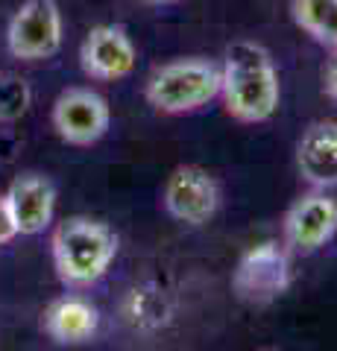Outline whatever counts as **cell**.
<instances>
[{"label": "cell", "instance_id": "6da1fadb", "mask_svg": "<svg viewBox=\"0 0 337 351\" xmlns=\"http://www.w3.org/2000/svg\"><path fill=\"white\" fill-rule=\"evenodd\" d=\"M223 106L241 123H264L279 112L281 82L270 53L258 41H235L220 64Z\"/></svg>", "mask_w": 337, "mask_h": 351}, {"label": "cell", "instance_id": "7a4b0ae2", "mask_svg": "<svg viewBox=\"0 0 337 351\" xmlns=\"http://www.w3.org/2000/svg\"><path fill=\"white\" fill-rule=\"evenodd\" d=\"M53 267L65 287H91L117 258V234L100 219L71 217L50 237Z\"/></svg>", "mask_w": 337, "mask_h": 351}, {"label": "cell", "instance_id": "3957f363", "mask_svg": "<svg viewBox=\"0 0 337 351\" xmlns=\"http://www.w3.org/2000/svg\"><path fill=\"white\" fill-rule=\"evenodd\" d=\"M220 64L209 59H176L150 73L144 97L161 114H191L220 97Z\"/></svg>", "mask_w": 337, "mask_h": 351}, {"label": "cell", "instance_id": "277c9868", "mask_svg": "<svg viewBox=\"0 0 337 351\" xmlns=\"http://www.w3.org/2000/svg\"><path fill=\"white\" fill-rule=\"evenodd\" d=\"M65 21L56 0H24L6 27V47L21 62H45L62 50Z\"/></svg>", "mask_w": 337, "mask_h": 351}, {"label": "cell", "instance_id": "5b68a950", "mask_svg": "<svg viewBox=\"0 0 337 351\" xmlns=\"http://www.w3.org/2000/svg\"><path fill=\"white\" fill-rule=\"evenodd\" d=\"M290 287V255L288 246L273 240L258 243L237 261L232 272V290L246 304H270Z\"/></svg>", "mask_w": 337, "mask_h": 351}, {"label": "cell", "instance_id": "8992f818", "mask_svg": "<svg viewBox=\"0 0 337 351\" xmlns=\"http://www.w3.org/2000/svg\"><path fill=\"white\" fill-rule=\"evenodd\" d=\"M50 120L65 144L94 147L112 126V108L106 97L91 88H65L53 103Z\"/></svg>", "mask_w": 337, "mask_h": 351}, {"label": "cell", "instance_id": "52a82bcc", "mask_svg": "<svg viewBox=\"0 0 337 351\" xmlns=\"http://www.w3.org/2000/svg\"><path fill=\"white\" fill-rule=\"evenodd\" d=\"M161 202L176 223L205 226L220 208V184L209 170L197 167V164H182L167 176Z\"/></svg>", "mask_w": 337, "mask_h": 351}, {"label": "cell", "instance_id": "ba28073f", "mask_svg": "<svg viewBox=\"0 0 337 351\" xmlns=\"http://www.w3.org/2000/svg\"><path fill=\"white\" fill-rule=\"evenodd\" d=\"M281 232H285L288 252L314 255L337 234V199L325 191H311L299 196L288 208Z\"/></svg>", "mask_w": 337, "mask_h": 351}, {"label": "cell", "instance_id": "9c48e42d", "mask_svg": "<svg viewBox=\"0 0 337 351\" xmlns=\"http://www.w3.org/2000/svg\"><path fill=\"white\" fill-rule=\"evenodd\" d=\"M138 47L132 36L121 24H97L89 29L82 47H80V64L85 76L97 82H115L124 80L135 71Z\"/></svg>", "mask_w": 337, "mask_h": 351}, {"label": "cell", "instance_id": "30bf717a", "mask_svg": "<svg viewBox=\"0 0 337 351\" xmlns=\"http://www.w3.org/2000/svg\"><path fill=\"white\" fill-rule=\"evenodd\" d=\"M6 205L18 234L32 237L50 228L56 217V184L41 173H21L6 188Z\"/></svg>", "mask_w": 337, "mask_h": 351}, {"label": "cell", "instance_id": "8fae6325", "mask_svg": "<svg viewBox=\"0 0 337 351\" xmlns=\"http://www.w3.org/2000/svg\"><path fill=\"white\" fill-rule=\"evenodd\" d=\"M297 170L314 191L337 188V120H317L302 132Z\"/></svg>", "mask_w": 337, "mask_h": 351}, {"label": "cell", "instance_id": "7c38bea8", "mask_svg": "<svg viewBox=\"0 0 337 351\" xmlns=\"http://www.w3.org/2000/svg\"><path fill=\"white\" fill-rule=\"evenodd\" d=\"M47 337L59 346H82L100 328V313L97 307L82 299V295H59L45 307L41 316Z\"/></svg>", "mask_w": 337, "mask_h": 351}, {"label": "cell", "instance_id": "4fadbf2b", "mask_svg": "<svg viewBox=\"0 0 337 351\" xmlns=\"http://www.w3.org/2000/svg\"><path fill=\"white\" fill-rule=\"evenodd\" d=\"M293 21L325 47H337V0H293Z\"/></svg>", "mask_w": 337, "mask_h": 351}, {"label": "cell", "instance_id": "5bb4252c", "mask_svg": "<svg viewBox=\"0 0 337 351\" xmlns=\"http://www.w3.org/2000/svg\"><path fill=\"white\" fill-rule=\"evenodd\" d=\"M30 108V88L18 76H6L0 80V120H18Z\"/></svg>", "mask_w": 337, "mask_h": 351}, {"label": "cell", "instance_id": "9a60e30c", "mask_svg": "<svg viewBox=\"0 0 337 351\" xmlns=\"http://www.w3.org/2000/svg\"><path fill=\"white\" fill-rule=\"evenodd\" d=\"M18 234V228H15V219L12 214H9V205H6V196L0 193V246H6V243H12Z\"/></svg>", "mask_w": 337, "mask_h": 351}, {"label": "cell", "instance_id": "2e32d148", "mask_svg": "<svg viewBox=\"0 0 337 351\" xmlns=\"http://www.w3.org/2000/svg\"><path fill=\"white\" fill-rule=\"evenodd\" d=\"M325 94L337 100V56H334V62H332L329 73H325Z\"/></svg>", "mask_w": 337, "mask_h": 351}, {"label": "cell", "instance_id": "e0dca14e", "mask_svg": "<svg viewBox=\"0 0 337 351\" xmlns=\"http://www.w3.org/2000/svg\"><path fill=\"white\" fill-rule=\"evenodd\" d=\"M147 3H156V6H161V3H173V0H147Z\"/></svg>", "mask_w": 337, "mask_h": 351}, {"label": "cell", "instance_id": "ac0fdd59", "mask_svg": "<svg viewBox=\"0 0 337 351\" xmlns=\"http://www.w3.org/2000/svg\"><path fill=\"white\" fill-rule=\"evenodd\" d=\"M261 351H276V348H261Z\"/></svg>", "mask_w": 337, "mask_h": 351}]
</instances>
